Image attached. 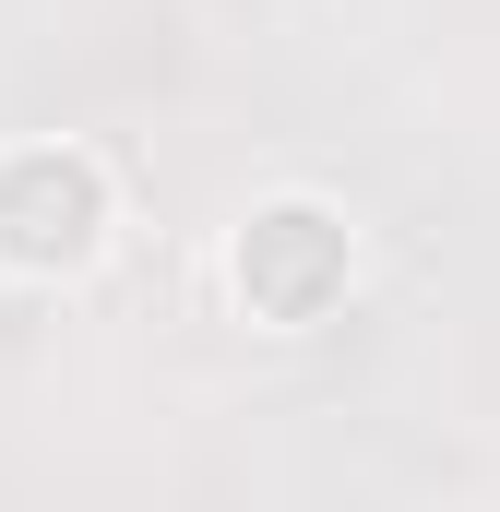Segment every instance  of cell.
Segmentation results:
<instances>
[{"instance_id": "obj_1", "label": "cell", "mask_w": 500, "mask_h": 512, "mask_svg": "<svg viewBox=\"0 0 500 512\" xmlns=\"http://www.w3.org/2000/svg\"><path fill=\"white\" fill-rule=\"evenodd\" d=\"M96 251H108V167L84 143H12L0 155V262L84 274Z\"/></svg>"}, {"instance_id": "obj_2", "label": "cell", "mask_w": 500, "mask_h": 512, "mask_svg": "<svg viewBox=\"0 0 500 512\" xmlns=\"http://www.w3.org/2000/svg\"><path fill=\"white\" fill-rule=\"evenodd\" d=\"M227 274H239L250 322H322L358 274V239H346L334 203H262L239 227V251H227Z\"/></svg>"}]
</instances>
